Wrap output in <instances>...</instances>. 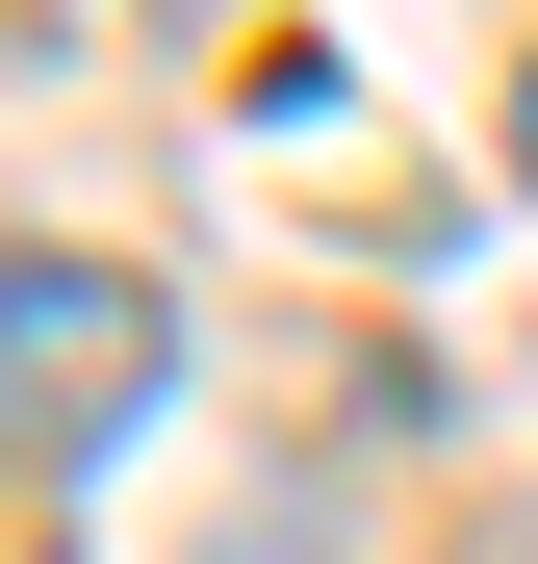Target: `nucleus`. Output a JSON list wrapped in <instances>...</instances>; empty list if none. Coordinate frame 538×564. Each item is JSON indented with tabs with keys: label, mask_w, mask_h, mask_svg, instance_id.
Returning a JSON list of instances; mask_svg holds the SVG:
<instances>
[{
	"label": "nucleus",
	"mask_w": 538,
	"mask_h": 564,
	"mask_svg": "<svg viewBox=\"0 0 538 564\" xmlns=\"http://www.w3.org/2000/svg\"><path fill=\"white\" fill-rule=\"evenodd\" d=\"M513 180H538V52H513Z\"/></svg>",
	"instance_id": "2"
},
{
	"label": "nucleus",
	"mask_w": 538,
	"mask_h": 564,
	"mask_svg": "<svg viewBox=\"0 0 538 564\" xmlns=\"http://www.w3.org/2000/svg\"><path fill=\"white\" fill-rule=\"evenodd\" d=\"M129 411H154V282H103V257H26V462L129 436Z\"/></svg>",
	"instance_id": "1"
},
{
	"label": "nucleus",
	"mask_w": 538,
	"mask_h": 564,
	"mask_svg": "<svg viewBox=\"0 0 538 564\" xmlns=\"http://www.w3.org/2000/svg\"><path fill=\"white\" fill-rule=\"evenodd\" d=\"M513 564H538V539H513Z\"/></svg>",
	"instance_id": "3"
}]
</instances>
